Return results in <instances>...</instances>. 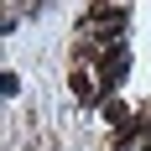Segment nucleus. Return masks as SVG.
<instances>
[{"label": "nucleus", "mask_w": 151, "mask_h": 151, "mask_svg": "<svg viewBox=\"0 0 151 151\" xmlns=\"http://www.w3.org/2000/svg\"><path fill=\"white\" fill-rule=\"evenodd\" d=\"M68 89H73V99H78V104H104L99 83H94V78H89V68H78V63L68 68Z\"/></svg>", "instance_id": "nucleus-1"}, {"label": "nucleus", "mask_w": 151, "mask_h": 151, "mask_svg": "<svg viewBox=\"0 0 151 151\" xmlns=\"http://www.w3.org/2000/svg\"><path fill=\"white\" fill-rule=\"evenodd\" d=\"M104 115H109L115 125H125V104H120V99H109V94H104Z\"/></svg>", "instance_id": "nucleus-2"}]
</instances>
